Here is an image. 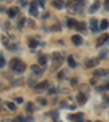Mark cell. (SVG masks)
Returning a JSON list of instances; mask_svg holds the SVG:
<instances>
[{
	"mask_svg": "<svg viewBox=\"0 0 109 122\" xmlns=\"http://www.w3.org/2000/svg\"><path fill=\"white\" fill-rule=\"evenodd\" d=\"M18 13H19V8L18 7H12L8 10V15H9L10 18H14Z\"/></svg>",
	"mask_w": 109,
	"mask_h": 122,
	"instance_id": "cell-13",
	"label": "cell"
},
{
	"mask_svg": "<svg viewBox=\"0 0 109 122\" xmlns=\"http://www.w3.org/2000/svg\"><path fill=\"white\" fill-rule=\"evenodd\" d=\"M31 70H32L35 74H37V75H41L44 71L43 69H42L39 66H37V64H32V66H31Z\"/></svg>",
	"mask_w": 109,
	"mask_h": 122,
	"instance_id": "cell-11",
	"label": "cell"
},
{
	"mask_svg": "<svg viewBox=\"0 0 109 122\" xmlns=\"http://www.w3.org/2000/svg\"><path fill=\"white\" fill-rule=\"evenodd\" d=\"M15 102H19V104H21V102H23V99L21 98V97H16V98H15Z\"/></svg>",
	"mask_w": 109,
	"mask_h": 122,
	"instance_id": "cell-30",
	"label": "cell"
},
{
	"mask_svg": "<svg viewBox=\"0 0 109 122\" xmlns=\"http://www.w3.org/2000/svg\"><path fill=\"white\" fill-rule=\"evenodd\" d=\"M105 57H106V53H105V52H102V55H100V59H104Z\"/></svg>",
	"mask_w": 109,
	"mask_h": 122,
	"instance_id": "cell-36",
	"label": "cell"
},
{
	"mask_svg": "<svg viewBox=\"0 0 109 122\" xmlns=\"http://www.w3.org/2000/svg\"><path fill=\"white\" fill-rule=\"evenodd\" d=\"M85 22H80L78 23V25H76V30H83L84 28H85Z\"/></svg>",
	"mask_w": 109,
	"mask_h": 122,
	"instance_id": "cell-22",
	"label": "cell"
},
{
	"mask_svg": "<svg viewBox=\"0 0 109 122\" xmlns=\"http://www.w3.org/2000/svg\"><path fill=\"white\" fill-rule=\"evenodd\" d=\"M11 122H16V121H15V120H12V121H11Z\"/></svg>",
	"mask_w": 109,
	"mask_h": 122,
	"instance_id": "cell-40",
	"label": "cell"
},
{
	"mask_svg": "<svg viewBox=\"0 0 109 122\" xmlns=\"http://www.w3.org/2000/svg\"><path fill=\"white\" fill-rule=\"evenodd\" d=\"M24 122H34L33 117H26L25 119H24Z\"/></svg>",
	"mask_w": 109,
	"mask_h": 122,
	"instance_id": "cell-29",
	"label": "cell"
},
{
	"mask_svg": "<svg viewBox=\"0 0 109 122\" xmlns=\"http://www.w3.org/2000/svg\"><path fill=\"white\" fill-rule=\"evenodd\" d=\"M76 100H78V102H79L80 105H84L87 100V97H86V95L83 94V93H79V94L76 95Z\"/></svg>",
	"mask_w": 109,
	"mask_h": 122,
	"instance_id": "cell-5",
	"label": "cell"
},
{
	"mask_svg": "<svg viewBox=\"0 0 109 122\" xmlns=\"http://www.w3.org/2000/svg\"><path fill=\"white\" fill-rule=\"evenodd\" d=\"M96 122H102V121H96Z\"/></svg>",
	"mask_w": 109,
	"mask_h": 122,
	"instance_id": "cell-41",
	"label": "cell"
},
{
	"mask_svg": "<svg viewBox=\"0 0 109 122\" xmlns=\"http://www.w3.org/2000/svg\"><path fill=\"white\" fill-rule=\"evenodd\" d=\"M25 69H26V66H25L24 63H23L22 61H21L20 63H19V66H16V68H15L14 70H13V71H14L16 74H22L23 72L25 71Z\"/></svg>",
	"mask_w": 109,
	"mask_h": 122,
	"instance_id": "cell-7",
	"label": "cell"
},
{
	"mask_svg": "<svg viewBox=\"0 0 109 122\" xmlns=\"http://www.w3.org/2000/svg\"><path fill=\"white\" fill-rule=\"evenodd\" d=\"M109 38V34H103L97 38V46H102L105 44V41H107V39Z\"/></svg>",
	"mask_w": 109,
	"mask_h": 122,
	"instance_id": "cell-4",
	"label": "cell"
},
{
	"mask_svg": "<svg viewBox=\"0 0 109 122\" xmlns=\"http://www.w3.org/2000/svg\"><path fill=\"white\" fill-rule=\"evenodd\" d=\"M91 82H92V84H94V83H95V79H92Z\"/></svg>",
	"mask_w": 109,
	"mask_h": 122,
	"instance_id": "cell-37",
	"label": "cell"
},
{
	"mask_svg": "<svg viewBox=\"0 0 109 122\" xmlns=\"http://www.w3.org/2000/svg\"><path fill=\"white\" fill-rule=\"evenodd\" d=\"M76 122H83V119H80V120H78Z\"/></svg>",
	"mask_w": 109,
	"mask_h": 122,
	"instance_id": "cell-38",
	"label": "cell"
},
{
	"mask_svg": "<svg viewBox=\"0 0 109 122\" xmlns=\"http://www.w3.org/2000/svg\"><path fill=\"white\" fill-rule=\"evenodd\" d=\"M52 60H53V62H56V64H55L53 68H51V70H56V69H58L59 66L62 64L63 57H62V55H61L60 52H53L52 53Z\"/></svg>",
	"mask_w": 109,
	"mask_h": 122,
	"instance_id": "cell-1",
	"label": "cell"
},
{
	"mask_svg": "<svg viewBox=\"0 0 109 122\" xmlns=\"http://www.w3.org/2000/svg\"><path fill=\"white\" fill-rule=\"evenodd\" d=\"M83 116H84V113L83 112H79V113H74V114H70L68 117V119L69 120H71V121H78V120H80V119H83Z\"/></svg>",
	"mask_w": 109,
	"mask_h": 122,
	"instance_id": "cell-6",
	"label": "cell"
},
{
	"mask_svg": "<svg viewBox=\"0 0 109 122\" xmlns=\"http://www.w3.org/2000/svg\"><path fill=\"white\" fill-rule=\"evenodd\" d=\"M99 7H100V2H99V1H95V2L93 3L91 7H89L88 12L89 13H95L99 9Z\"/></svg>",
	"mask_w": 109,
	"mask_h": 122,
	"instance_id": "cell-12",
	"label": "cell"
},
{
	"mask_svg": "<svg viewBox=\"0 0 109 122\" xmlns=\"http://www.w3.org/2000/svg\"><path fill=\"white\" fill-rule=\"evenodd\" d=\"M104 7H105V10L109 11V0H107V1L104 2Z\"/></svg>",
	"mask_w": 109,
	"mask_h": 122,
	"instance_id": "cell-27",
	"label": "cell"
},
{
	"mask_svg": "<svg viewBox=\"0 0 109 122\" xmlns=\"http://www.w3.org/2000/svg\"><path fill=\"white\" fill-rule=\"evenodd\" d=\"M47 86H48V81H43V82H41V83L36 84L35 86H34V88H35L36 91H42V89L47 88Z\"/></svg>",
	"mask_w": 109,
	"mask_h": 122,
	"instance_id": "cell-9",
	"label": "cell"
},
{
	"mask_svg": "<svg viewBox=\"0 0 109 122\" xmlns=\"http://www.w3.org/2000/svg\"><path fill=\"white\" fill-rule=\"evenodd\" d=\"M108 26H109V22L107 20H103L100 22V30H106V28H108Z\"/></svg>",
	"mask_w": 109,
	"mask_h": 122,
	"instance_id": "cell-20",
	"label": "cell"
},
{
	"mask_svg": "<svg viewBox=\"0 0 109 122\" xmlns=\"http://www.w3.org/2000/svg\"><path fill=\"white\" fill-rule=\"evenodd\" d=\"M38 3H39V5H41V7H45V2H43V1H39V2H38Z\"/></svg>",
	"mask_w": 109,
	"mask_h": 122,
	"instance_id": "cell-35",
	"label": "cell"
},
{
	"mask_svg": "<svg viewBox=\"0 0 109 122\" xmlns=\"http://www.w3.org/2000/svg\"><path fill=\"white\" fill-rule=\"evenodd\" d=\"M20 62H21V60H20V59H18V58L11 59V61L9 62V66H10L11 70H14V69L19 66V63H20Z\"/></svg>",
	"mask_w": 109,
	"mask_h": 122,
	"instance_id": "cell-14",
	"label": "cell"
},
{
	"mask_svg": "<svg viewBox=\"0 0 109 122\" xmlns=\"http://www.w3.org/2000/svg\"><path fill=\"white\" fill-rule=\"evenodd\" d=\"M89 27H91V30L93 32H96L98 30V21H97V19H91V21H89Z\"/></svg>",
	"mask_w": 109,
	"mask_h": 122,
	"instance_id": "cell-8",
	"label": "cell"
},
{
	"mask_svg": "<svg viewBox=\"0 0 109 122\" xmlns=\"http://www.w3.org/2000/svg\"><path fill=\"white\" fill-rule=\"evenodd\" d=\"M98 63H99V59L98 58H92V59H88V60H86V62H85V66H86L87 68H93V66H97Z\"/></svg>",
	"mask_w": 109,
	"mask_h": 122,
	"instance_id": "cell-2",
	"label": "cell"
},
{
	"mask_svg": "<svg viewBox=\"0 0 109 122\" xmlns=\"http://www.w3.org/2000/svg\"><path fill=\"white\" fill-rule=\"evenodd\" d=\"M5 58H3V56H0V69L3 68V66H5Z\"/></svg>",
	"mask_w": 109,
	"mask_h": 122,
	"instance_id": "cell-25",
	"label": "cell"
},
{
	"mask_svg": "<svg viewBox=\"0 0 109 122\" xmlns=\"http://www.w3.org/2000/svg\"><path fill=\"white\" fill-rule=\"evenodd\" d=\"M71 39H72V43H73L75 46H79L83 43V38H82L80 35H73Z\"/></svg>",
	"mask_w": 109,
	"mask_h": 122,
	"instance_id": "cell-10",
	"label": "cell"
},
{
	"mask_svg": "<svg viewBox=\"0 0 109 122\" xmlns=\"http://www.w3.org/2000/svg\"><path fill=\"white\" fill-rule=\"evenodd\" d=\"M5 105H7V107H8V108H9V109H10V110H12V111H14V110L16 109V106H15V105L13 104V102H8Z\"/></svg>",
	"mask_w": 109,
	"mask_h": 122,
	"instance_id": "cell-23",
	"label": "cell"
},
{
	"mask_svg": "<svg viewBox=\"0 0 109 122\" xmlns=\"http://www.w3.org/2000/svg\"><path fill=\"white\" fill-rule=\"evenodd\" d=\"M52 119L55 120V121H58V112H57V111H53L52 112Z\"/></svg>",
	"mask_w": 109,
	"mask_h": 122,
	"instance_id": "cell-26",
	"label": "cell"
},
{
	"mask_svg": "<svg viewBox=\"0 0 109 122\" xmlns=\"http://www.w3.org/2000/svg\"><path fill=\"white\" fill-rule=\"evenodd\" d=\"M106 88H107V89H109V83L106 85Z\"/></svg>",
	"mask_w": 109,
	"mask_h": 122,
	"instance_id": "cell-39",
	"label": "cell"
},
{
	"mask_svg": "<svg viewBox=\"0 0 109 122\" xmlns=\"http://www.w3.org/2000/svg\"><path fill=\"white\" fill-rule=\"evenodd\" d=\"M14 120H15V121H16V122H22V121H23L22 117H16Z\"/></svg>",
	"mask_w": 109,
	"mask_h": 122,
	"instance_id": "cell-31",
	"label": "cell"
},
{
	"mask_svg": "<svg viewBox=\"0 0 109 122\" xmlns=\"http://www.w3.org/2000/svg\"><path fill=\"white\" fill-rule=\"evenodd\" d=\"M76 80H78V79H76V77H73V79H72L71 84H72V85H73V86H74V85H75V84H76Z\"/></svg>",
	"mask_w": 109,
	"mask_h": 122,
	"instance_id": "cell-32",
	"label": "cell"
},
{
	"mask_svg": "<svg viewBox=\"0 0 109 122\" xmlns=\"http://www.w3.org/2000/svg\"><path fill=\"white\" fill-rule=\"evenodd\" d=\"M106 74V71L104 69H98L96 71H94V75H105Z\"/></svg>",
	"mask_w": 109,
	"mask_h": 122,
	"instance_id": "cell-21",
	"label": "cell"
},
{
	"mask_svg": "<svg viewBox=\"0 0 109 122\" xmlns=\"http://www.w3.org/2000/svg\"><path fill=\"white\" fill-rule=\"evenodd\" d=\"M39 102H41L43 105H46V104H47V100H46V99H39Z\"/></svg>",
	"mask_w": 109,
	"mask_h": 122,
	"instance_id": "cell-33",
	"label": "cell"
},
{
	"mask_svg": "<svg viewBox=\"0 0 109 122\" xmlns=\"http://www.w3.org/2000/svg\"><path fill=\"white\" fill-rule=\"evenodd\" d=\"M33 108H34V105H33V102H27V106H26V111H28V112H32L33 111Z\"/></svg>",
	"mask_w": 109,
	"mask_h": 122,
	"instance_id": "cell-24",
	"label": "cell"
},
{
	"mask_svg": "<svg viewBox=\"0 0 109 122\" xmlns=\"http://www.w3.org/2000/svg\"><path fill=\"white\" fill-rule=\"evenodd\" d=\"M52 7L57 8V9H61V8L63 7V2L62 1H59V0H56V1H52Z\"/></svg>",
	"mask_w": 109,
	"mask_h": 122,
	"instance_id": "cell-17",
	"label": "cell"
},
{
	"mask_svg": "<svg viewBox=\"0 0 109 122\" xmlns=\"http://www.w3.org/2000/svg\"><path fill=\"white\" fill-rule=\"evenodd\" d=\"M38 63L41 64V66H46V63H47V57L41 56L39 58H38Z\"/></svg>",
	"mask_w": 109,
	"mask_h": 122,
	"instance_id": "cell-19",
	"label": "cell"
},
{
	"mask_svg": "<svg viewBox=\"0 0 109 122\" xmlns=\"http://www.w3.org/2000/svg\"><path fill=\"white\" fill-rule=\"evenodd\" d=\"M87 122H91V121H87Z\"/></svg>",
	"mask_w": 109,
	"mask_h": 122,
	"instance_id": "cell-42",
	"label": "cell"
},
{
	"mask_svg": "<svg viewBox=\"0 0 109 122\" xmlns=\"http://www.w3.org/2000/svg\"><path fill=\"white\" fill-rule=\"evenodd\" d=\"M30 14L32 16H37L38 15V10H37V5L36 2H31V7H30Z\"/></svg>",
	"mask_w": 109,
	"mask_h": 122,
	"instance_id": "cell-3",
	"label": "cell"
},
{
	"mask_svg": "<svg viewBox=\"0 0 109 122\" xmlns=\"http://www.w3.org/2000/svg\"><path fill=\"white\" fill-rule=\"evenodd\" d=\"M49 94H55V93H56V89H49V92H48Z\"/></svg>",
	"mask_w": 109,
	"mask_h": 122,
	"instance_id": "cell-34",
	"label": "cell"
},
{
	"mask_svg": "<svg viewBox=\"0 0 109 122\" xmlns=\"http://www.w3.org/2000/svg\"><path fill=\"white\" fill-rule=\"evenodd\" d=\"M38 45V41H35L34 38H31L30 41H28V46H30L31 48H36Z\"/></svg>",
	"mask_w": 109,
	"mask_h": 122,
	"instance_id": "cell-18",
	"label": "cell"
},
{
	"mask_svg": "<svg viewBox=\"0 0 109 122\" xmlns=\"http://www.w3.org/2000/svg\"><path fill=\"white\" fill-rule=\"evenodd\" d=\"M67 25H68L69 28H76L78 21L74 20V19H68V20H67Z\"/></svg>",
	"mask_w": 109,
	"mask_h": 122,
	"instance_id": "cell-15",
	"label": "cell"
},
{
	"mask_svg": "<svg viewBox=\"0 0 109 122\" xmlns=\"http://www.w3.org/2000/svg\"><path fill=\"white\" fill-rule=\"evenodd\" d=\"M68 64H69L70 68H75L76 66L75 61H74V59H73V56H69L68 57Z\"/></svg>",
	"mask_w": 109,
	"mask_h": 122,
	"instance_id": "cell-16",
	"label": "cell"
},
{
	"mask_svg": "<svg viewBox=\"0 0 109 122\" xmlns=\"http://www.w3.org/2000/svg\"><path fill=\"white\" fill-rule=\"evenodd\" d=\"M1 41L3 43V45H8V39L5 36H1Z\"/></svg>",
	"mask_w": 109,
	"mask_h": 122,
	"instance_id": "cell-28",
	"label": "cell"
}]
</instances>
